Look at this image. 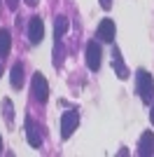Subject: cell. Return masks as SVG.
Instances as JSON below:
<instances>
[{
    "instance_id": "6da1fadb",
    "label": "cell",
    "mask_w": 154,
    "mask_h": 157,
    "mask_svg": "<svg viewBox=\"0 0 154 157\" xmlns=\"http://www.w3.org/2000/svg\"><path fill=\"white\" fill-rule=\"evenodd\" d=\"M135 89H138V96H140L142 103H152L154 101V80L145 68L135 71Z\"/></svg>"
},
{
    "instance_id": "7a4b0ae2",
    "label": "cell",
    "mask_w": 154,
    "mask_h": 157,
    "mask_svg": "<svg viewBox=\"0 0 154 157\" xmlns=\"http://www.w3.org/2000/svg\"><path fill=\"white\" fill-rule=\"evenodd\" d=\"M77 124H79V113L77 110H65L63 115H61V136L70 138L72 131L77 129Z\"/></svg>"
},
{
    "instance_id": "3957f363",
    "label": "cell",
    "mask_w": 154,
    "mask_h": 157,
    "mask_svg": "<svg viewBox=\"0 0 154 157\" xmlns=\"http://www.w3.org/2000/svg\"><path fill=\"white\" fill-rule=\"evenodd\" d=\"M33 96H35V101H40V103H45L47 98H49V85H47V78L42 73H35V75H33Z\"/></svg>"
},
{
    "instance_id": "277c9868",
    "label": "cell",
    "mask_w": 154,
    "mask_h": 157,
    "mask_svg": "<svg viewBox=\"0 0 154 157\" xmlns=\"http://www.w3.org/2000/svg\"><path fill=\"white\" fill-rule=\"evenodd\" d=\"M42 38H45V24H42L40 17H33L28 21V42L31 45H40Z\"/></svg>"
},
{
    "instance_id": "5b68a950",
    "label": "cell",
    "mask_w": 154,
    "mask_h": 157,
    "mask_svg": "<svg viewBox=\"0 0 154 157\" xmlns=\"http://www.w3.org/2000/svg\"><path fill=\"white\" fill-rule=\"evenodd\" d=\"M101 45H98L96 40H89V45H86V66H89V71H98L101 68Z\"/></svg>"
},
{
    "instance_id": "8992f818",
    "label": "cell",
    "mask_w": 154,
    "mask_h": 157,
    "mask_svg": "<svg viewBox=\"0 0 154 157\" xmlns=\"http://www.w3.org/2000/svg\"><path fill=\"white\" fill-rule=\"evenodd\" d=\"M96 35L103 40V42H115V35H117V26L112 19H103L101 24H98V31Z\"/></svg>"
},
{
    "instance_id": "52a82bcc",
    "label": "cell",
    "mask_w": 154,
    "mask_h": 157,
    "mask_svg": "<svg viewBox=\"0 0 154 157\" xmlns=\"http://www.w3.org/2000/svg\"><path fill=\"white\" fill-rule=\"evenodd\" d=\"M138 155L140 157H152L154 155V134L152 131H145L138 141Z\"/></svg>"
},
{
    "instance_id": "ba28073f",
    "label": "cell",
    "mask_w": 154,
    "mask_h": 157,
    "mask_svg": "<svg viewBox=\"0 0 154 157\" xmlns=\"http://www.w3.org/2000/svg\"><path fill=\"white\" fill-rule=\"evenodd\" d=\"M112 71L117 73V78L119 80H126L128 78V68H126V63H124V56H122V52L119 49H112Z\"/></svg>"
},
{
    "instance_id": "9c48e42d",
    "label": "cell",
    "mask_w": 154,
    "mask_h": 157,
    "mask_svg": "<svg viewBox=\"0 0 154 157\" xmlns=\"http://www.w3.org/2000/svg\"><path fill=\"white\" fill-rule=\"evenodd\" d=\"M26 141L31 148H40L42 145V134H40V127H35L31 120H26Z\"/></svg>"
},
{
    "instance_id": "30bf717a",
    "label": "cell",
    "mask_w": 154,
    "mask_h": 157,
    "mask_svg": "<svg viewBox=\"0 0 154 157\" xmlns=\"http://www.w3.org/2000/svg\"><path fill=\"white\" fill-rule=\"evenodd\" d=\"M9 85L14 87V89H19L21 85H24V63H14L12 71H9Z\"/></svg>"
},
{
    "instance_id": "8fae6325",
    "label": "cell",
    "mask_w": 154,
    "mask_h": 157,
    "mask_svg": "<svg viewBox=\"0 0 154 157\" xmlns=\"http://www.w3.org/2000/svg\"><path fill=\"white\" fill-rule=\"evenodd\" d=\"M9 49H12V35H9L7 28H0V59L2 61L9 54Z\"/></svg>"
},
{
    "instance_id": "7c38bea8",
    "label": "cell",
    "mask_w": 154,
    "mask_h": 157,
    "mask_svg": "<svg viewBox=\"0 0 154 157\" xmlns=\"http://www.w3.org/2000/svg\"><path fill=\"white\" fill-rule=\"evenodd\" d=\"M65 31H68V19L58 14L56 21H54V38H56V42H61V40H63Z\"/></svg>"
},
{
    "instance_id": "4fadbf2b",
    "label": "cell",
    "mask_w": 154,
    "mask_h": 157,
    "mask_svg": "<svg viewBox=\"0 0 154 157\" xmlns=\"http://www.w3.org/2000/svg\"><path fill=\"white\" fill-rule=\"evenodd\" d=\"M2 115H5L7 124H12V122H14V105H12L9 98H2Z\"/></svg>"
},
{
    "instance_id": "5bb4252c",
    "label": "cell",
    "mask_w": 154,
    "mask_h": 157,
    "mask_svg": "<svg viewBox=\"0 0 154 157\" xmlns=\"http://www.w3.org/2000/svg\"><path fill=\"white\" fill-rule=\"evenodd\" d=\"M5 2H7V7H9L12 12L16 10V7H19V0H5Z\"/></svg>"
},
{
    "instance_id": "9a60e30c",
    "label": "cell",
    "mask_w": 154,
    "mask_h": 157,
    "mask_svg": "<svg viewBox=\"0 0 154 157\" xmlns=\"http://www.w3.org/2000/svg\"><path fill=\"white\" fill-rule=\"evenodd\" d=\"M101 7L103 10H110V7H112V0H101Z\"/></svg>"
},
{
    "instance_id": "2e32d148",
    "label": "cell",
    "mask_w": 154,
    "mask_h": 157,
    "mask_svg": "<svg viewBox=\"0 0 154 157\" xmlns=\"http://www.w3.org/2000/svg\"><path fill=\"white\" fill-rule=\"evenodd\" d=\"M24 2H26V5H28V7H35V5H38V2H40V0H24Z\"/></svg>"
},
{
    "instance_id": "e0dca14e",
    "label": "cell",
    "mask_w": 154,
    "mask_h": 157,
    "mask_svg": "<svg viewBox=\"0 0 154 157\" xmlns=\"http://www.w3.org/2000/svg\"><path fill=\"white\" fill-rule=\"evenodd\" d=\"M149 120H152V124H154V103H152V110H149Z\"/></svg>"
},
{
    "instance_id": "ac0fdd59",
    "label": "cell",
    "mask_w": 154,
    "mask_h": 157,
    "mask_svg": "<svg viewBox=\"0 0 154 157\" xmlns=\"http://www.w3.org/2000/svg\"><path fill=\"white\" fill-rule=\"evenodd\" d=\"M0 152H2V136H0Z\"/></svg>"
},
{
    "instance_id": "d6986e66",
    "label": "cell",
    "mask_w": 154,
    "mask_h": 157,
    "mask_svg": "<svg viewBox=\"0 0 154 157\" xmlns=\"http://www.w3.org/2000/svg\"><path fill=\"white\" fill-rule=\"evenodd\" d=\"M0 61H2V59H0ZM0 73H2V66H0Z\"/></svg>"
}]
</instances>
